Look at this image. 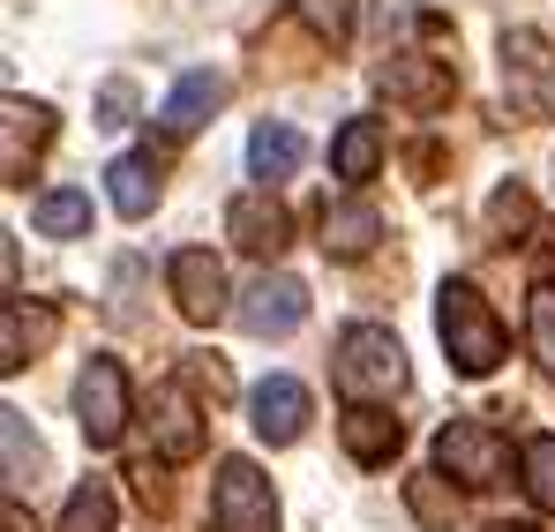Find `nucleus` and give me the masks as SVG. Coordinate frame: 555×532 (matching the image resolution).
<instances>
[{
  "instance_id": "dca6fc26",
  "label": "nucleus",
  "mask_w": 555,
  "mask_h": 532,
  "mask_svg": "<svg viewBox=\"0 0 555 532\" xmlns=\"http://www.w3.org/2000/svg\"><path fill=\"white\" fill-rule=\"evenodd\" d=\"M158 195H166V187H158V158H151V151H120V158L105 166V203H113L120 218H151Z\"/></svg>"
},
{
  "instance_id": "6ab92c4d",
  "label": "nucleus",
  "mask_w": 555,
  "mask_h": 532,
  "mask_svg": "<svg viewBox=\"0 0 555 532\" xmlns=\"http://www.w3.org/2000/svg\"><path fill=\"white\" fill-rule=\"evenodd\" d=\"M375 241H383V210H375V203L346 195V203L323 210V248H331V256H369Z\"/></svg>"
},
{
  "instance_id": "f03ea898",
  "label": "nucleus",
  "mask_w": 555,
  "mask_h": 532,
  "mask_svg": "<svg viewBox=\"0 0 555 532\" xmlns=\"http://www.w3.org/2000/svg\"><path fill=\"white\" fill-rule=\"evenodd\" d=\"M338 390L353 398V405H375V398H398L405 382H413V367H405V346L383 330V323H353L346 338H338Z\"/></svg>"
},
{
  "instance_id": "39448f33",
  "label": "nucleus",
  "mask_w": 555,
  "mask_h": 532,
  "mask_svg": "<svg viewBox=\"0 0 555 532\" xmlns=\"http://www.w3.org/2000/svg\"><path fill=\"white\" fill-rule=\"evenodd\" d=\"M210 525H218V532H278L271 472L248 465V457H225L218 480H210Z\"/></svg>"
},
{
  "instance_id": "a211bd4d",
  "label": "nucleus",
  "mask_w": 555,
  "mask_h": 532,
  "mask_svg": "<svg viewBox=\"0 0 555 532\" xmlns=\"http://www.w3.org/2000/svg\"><path fill=\"white\" fill-rule=\"evenodd\" d=\"M346 457L353 465H390L398 450H405V428L390 420V413H375V405H346Z\"/></svg>"
},
{
  "instance_id": "9b49d317",
  "label": "nucleus",
  "mask_w": 555,
  "mask_h": 532,
  "mask_svg": "<svg viewBox=\"0 0 555 532\" xmlns=\"http://www.w3.org/2000/svg\"><path fill=\"white\" fill-rule=\"evenodd\" d=\"M151 450H158L166 465H181V457L203 450V405L188 398L181 375H166V382H158V398H151Z\"/></svg>"
},
{
  "instance_id": "4468645a",
  "label": "nucleus",
  "mask_w": 555,
  "mask_h": 532,
  "mask_svg": "<svg viewBox=\"0 0 555 532\" xmlns=\"http://www.w3.org/2000/svg\"><path fill=\"white\" fill-rule=\"evenodd\" d=\"M233 241L256 256V263H278L285 248H293V210L278 203L271 187H256V195H241L233 203Z\"/></svg>"
},
{
  "instance_id": "f8f14e48",
  "label": "nucleus",
  "mask_w": 555,
  "mask_h": 532,
  "mask_svg": "<svg viewBox=\"0 0 555 532\" xmlns=\"http://www.w3.org/2000/svg\"><path fill=\"white\" fill-rule=\"evenodd\" d=\"M248 420L263 443H300L308 436V382L300 375H263L248 390Z\"/></svg>"
},
{
  "instance_id": "2f4dec72",
  "label": "nucleus",
  "mask_w": 555,
  "mask_h": 532,
  "mask_svg": "<svg viewBox=\"0 0 555 532\" xmlns=\"http://www.w3.org/2000/svg\"><path fill=\"white\" fill-rule=\"evenodd\" d=\"M488 532H541V525H488Z\"/></svg>"
},
{
  "instance_id": "c756f323",
  "label": "nucleus",
  "mask_w": 555,
  "mask_h": 532,
  "mask_svg": "<svg viewBox=\"0 0 555 532\" xmlns=\"http://www.w3.org/2000/svg\"><path fill=\"white\" fill-rule=\"evenodd\" d=\"M0 532H46V525H38L23 503H0Z\"/></svg>"
},
{
  "instance_id": "ddd939ff",
  "label": "nucleus",
  "mask_w": 555,
  "mask_h": 532,
  "mask_svg": "<svg viewBox=\"0 0 555 532\" xmlns=\"http://www.w3.org/2000/svg\"><path fill=\"white\" fill-rule=\"evenodd\" d=\"M375 90L383 98H398V105H413V113H436V105H451V68L443 61H421V53H390L383 68H375Z\"/></svg>"
},
{
  "instance_id": "2eb2a0df",
  "label": "nucleus",
  "mask_w": 555,
  "mask_h": 532,
  "mask_svg": "<svg viewBox=\"0 0 555 532\" xmlns=\"http://www.w3.org/2000/svg\"><path fill=\"white\" fill-rule=\"evenodd\" d=\"M225 90H233V83H225L218 68H188L181 83L166 90V105H158V128H166L173 143H181V135H195V128H203V120L225 105Z\"/></svg>"
},
{
  "instance_id": "a878e982",
  "label": "nucleus",
  "mask_w": 555,
  "mask_h": 532,
  "mask_svg": "<svg viewBox=\"0 0 555 532\" xmlns=\"http://www.w3.org/2000/svg\"><path fill=\"white\" fill-rule=\"evenodd\" d=\"M526 323H533V360L555 375V285H533V308H526Z\"/></svg>"
},
{
  "instance_id": "0eeeda50",
  "label": "nucleus",
  "mask_w": 555,
  "mask_h": 532,
  "mask_svg": "<svg viewBox=\"0 0 555 532\" xmlns=\"http://www.w3.org/2000/svg\"><path fill=\"white\" fill-rule=\"evenodd\" d=\"M46 143H53V105H38V98H0V187L38 173Z\"/></svg>"
},
{
  "instance_id": "9d476101",
  "label": "nucleus",
  "mask_w": 555,
  "mask_h": 532,
  "mask_svg": "<svg viewBox=\"0 0 555 532\" xmlns=\"http://www.w3.org/2000/svg\"><path fill=\"white\" fill-rule=\"evenodd\" d=\"M308 323V285L300 277H256L241 293V330L248 338H293Z\"/></svg>"
},
{
  "instance_id": "4be33fe9",
  "label": "nucleus",
  "mask_w": 555,
  "mask_h": 532,
  "mask_svg": "<svg viewBox=\"0 0 555 532\" xmlns=\"http://www.w3.org/2000/svg\"><path fill=\"white\" fill-rule=\"evenodd\" d=\"M518 480H526V503H533L541 518H555V436H526Z\"/></svg>"
},
{
  "instance_id": "6e6552de",
  "label": "nucleus",
  "mask_w": 555,
  "mask_h": 532,
  "mask_svg": "<svg viewBox=\"0 0 555 532\" xmlns=\"http://www.w3.org/2000/svg\"><path fill=\"white\" fill-rule=\"evenodd\" d=\"M166 285H173V308H181L188 323H218L225 315V263L210 256V248H181L173 263H166Z\"/></svg>"
},
{
  "instance_id": "393cba45",
  "label": "nucleus",
  "mask_w": 555,
  "mask_h": 532,
  "mask_svg": "<svg viewBox=\"0 0 555 532\" xmlns=\"http://www.w3.org/2000/svg\"><path fill=\"white\" fill-rule=\"evenodd\" d=\"M61 532H113V488L105 480H83L76 503H68V518H61Z\"/></svg>"
},
{
  "instance_id": "cd10ccee",
  "label": "nucleus",
  "mask_w": 555,
  "mask_h": 532,
  "mask_svg": "<svg viewBox=\"0 0 555 532\" xmlns=\"http://www.w3.org/2000/svg\"><path fill=\"white\" fill-rule=\"evenodd\" d=\"M488 218H495V233H526V225H533V203H526V187H503Z\"/></svg>"
},
{
  "instance_id": "aec40b11",
  "label": "nucleus",
  "mask_w": 555,
  "mask_h": 532,
  "mask_svg": "<svg viewBox=\"0 0 555 532\" xmlns=\"http://www.w3.org/2000/svg\"><path fill=\"white\" fill-rule=\"evenodd\" d=\"M375 166H383V128L375 120H346L338 143H331V173L361 187V180H375Z\"/></svg>"
},
{
  "instance_id": "f257e3e1",
  "label": "nucleus",
  "mask_w": 555,
  "mask_h": 532,
  "mask_svg": "<svg viewBox=\"0 0 555 532\" xmlns=\"http://www.w3.org/2000/svg\"><path fill=\"white\" fill-rule=\"evenodd\" d=\"M436 330H443V353H451L459 375H495L503 353H511V338H503V323H495V308L480 300L473 277H451L436 293Z\"/></svg>"
},
{
  "instance_id": "f3484780",
  "label": "nucleus",
  "mask_w": 555,
  "mask_h": 532,
  "mask_svg": "<svg viewBox=\"0 0 555 532\" xmlns=\"http://www.w3.org/2000/svg\"><path fill=\"white\" fill-rule=\"evenodd\" d=\"M300 158H308V135H300L293 120H256V135H248V173L263 180V187L293 180Z\"/></svg>"
},
{
  "instance_id": "412c9836",
  "label": "nucleus",
  "mask_w": 555,
  "mask_h": 532,
  "mask_svg": "<svg viewBox=\"0 0 555 532\" xmlns=\"http://www.w3.org/2000/svg\"><path fill=\"white\" fill-rule=\"evenodd\" d=\"M38 472H46V443L30 436V420H23L15 405H0V480L23 488V480H38Z\"/></svg>"
},
{
  "instance_id": "c85d7f7f",
  "label": "nucleus",
  "mask_w": 555,
  "mask_h": 532,
  "mask_svg": "<svg viewBox=\"0 0 555 532\" xmlns=\"http://www.w3.org/2000/svg\"><path fill=\"white\" fill-rule=\"evenodd\" d=\"M98 113H105V128H128V120H135V83H105Z\"/></svg>"
},
{
  "instance_id": "7ed1b4c3",
  "label": "nucleus",
  "mask_w": 555,
  "mask_h": 532,
  "mask_svg": "<svg viewBox=\"0 0 555 532\" xmlns=\"http://www.w3.org/2000/svg\"><path fill=\"white\" fill-rule=\"evenodd\" d=\"M76 420H83V436L98 450H113L128 436V420H135V390H128V367L113 353L83 360V375H76Z\"/></svg>"
},
{
  "instance_id": "b1692460",
  "label": "nucleus",
  "mask_w": 555,
  "mask_h": 532,
  "mask_svg": "<svg viewBox=\"0 0 555 532\" xmlns=\"http://www.w3.org/2000/svg\"><path fill=\"white\" fill-rule=\"evenodd\" d=\"M293 15H300L323 46H346L353 23H361V0H293Z\"/></svg>"
},
{
  "instance_id": "bb28decb",
  "label": "nucleus",
  "mask_w": 555,
  "mask_h": 532,
  "mask_svg": "<svg viewBox=\"0 0 555 532\" xmlns=\"http://www.w3.org/2000/svg\"><path fill=\"white\" fill-rule=\"evenodd\" d=\"M405 503H413V518H421V525H451V518H459V495H443V488H436V472H428V480H413V488H405Z\"/></svg>"
},
{
  "instance_id": "7c9ffc66",
  "label": "nucleus",
  "mask_w": 555,
  "mask_h": 532,
  "mask_svg": "<svg viewBox=\"0 0 555 532\" xmlns=\"http://www.w3.org/2000/svg\"><path fill=\"white\" fill-rule=\"evenodd\" d=\"M15 270H23V256H15V241H8V233H0V293H8V285H15Z\"/></svg>"
},
{
  "instance_id": "1a4fd4ad",
  "label": "nucleus",
  "mask_w": 555,
  "mask_h": 532,
  "mask_svg": "<svg viewBox=\"0 0 555 532\" xmlns=\"http://www.w3.org/2000/svg\"><path fill=\"white\" fill-rule=\"evenodd\" d=\"M53 338H61L53 300H0V375H23Z\"/></svg>"
},
{
  "instance_id": "20e7f679",
  "label": "nucleus",
  "mask_w": 555,
  "mask_h": 532,
  "mask_svg": "<svg viewBox=\"0 0 555 532\" xmlns=\"http://www.w3.org/2000/svg\"><path fill=\"white\" fill-rule=\"evenodd\" d=\"M503 98L518 120H555V46L541 30H503Z\"/></svg>"
},
{
  "instance_id": "5701e85b",
  "label": "nucleus",
  "mask_w": 555,
  "mask_h": 532,
  "mask_svg": "<svg viewBox=\"0 0 555 532\" xmlns=\"http://www.w3.org/2000/svg\"><path fill=\"white\" fill-rule=\"evenodd\" d=\"M30 218H38V233H53V241H83V225H91V203H83L76 187H46Z\"/></svg>"
},
{
  "instance_id": "423d86ee",
  "label": "nucleus",
  "mask_w": 555,
  "mask_h": 532,
  "mask_svg": "<svg viewBox=\"0 0 555 532\" xmlns=\"http://www.w3.org/2000/svg\"><path fill=\"white\" fill-rule=\"evenodd\" d=\"M436 465H443V480H459V488H495L503 465H511V443H503L488 420H451V428L436 436Z\"/></svg>"
}]
</instances>
